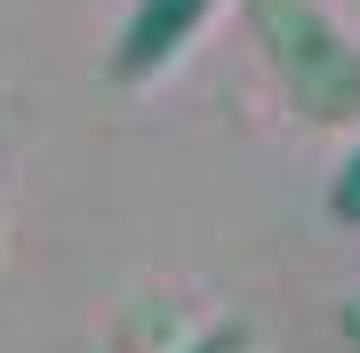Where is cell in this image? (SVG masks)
I'll return each instance as SVG.
<instances>
[{
    "label": "cell",
    "instance_id": "obj_5",
    "mask_svg": "<svg viewBox=\"0 0 360 353\" xmlns=\"http://www.w3.org/2000/svg\"><path fill=\"white\" fill-rule=\"evenodd\" d=\"M345 337H352V353H360V289L345 297Z\"/></svg>",
    "mask_w": 360,
    "mask_h": 353
},
{
    "label": "cell",
    "instance_id": "obj_3",
    "mask_svg": "<svg viewBox=\"0 0 360 353\" xmlns=\"http://www.w3.org/2000/svg\"><path fill=\"white\" fill-rule=\"evenodd\" d=\"M328 217H336V225H360V144H352V161H345L336 185H328Z\"/></svg>",
    "mask_w": 360,
    "mask_h": 353
},
{
    "label": "cell",
    "instance_id": "obj_1",
    "mask_svg": "<svg viewBox=\"0 0 360 353\" xmlns=\"http://www.w3.org/2000/svg\"><path fill=\"white\" fill-rule=\"evenodd\" d=\"M248 25H257L272 73H281V89L296 97L304 120H352L360 113V49L312 0H248Z\"/></svg>",
    "mask_w": 360,
    "mask_h": 353
},
{
    "label": "cell",
    "instance_id": "obj_4",
    "mask_svg": "<svg viewBox=\"0 0 360 353\" xmlns=\"http://www.w3.org/2000/svg\"><path fill=\"white\" fill-rule=\"evenodd\" d=\"M248 345H257V337H248L240 321H217V329H200V337L176 345V353H248Z\"/></svg>",
    "mask_w": 360,
    "mask_h": 353
},
{
    "label": "cell",
    "instance_id": "obj_2",
    "mask_svg": "<svg viewBox=\"0 0 360 353\" xmlns=\"http://www.w3.org/2000/svg\"><path fill=\"white\" fill-rule=\"evenodd\" d=\"M208 16H217V0H129L112 49H104V80L136 89V80L168 73L184 49H193V32L208 25Z\"/></svg>",
    "mask_w": 360,
    "mask_h": 353
}]
</instances>
